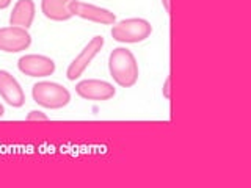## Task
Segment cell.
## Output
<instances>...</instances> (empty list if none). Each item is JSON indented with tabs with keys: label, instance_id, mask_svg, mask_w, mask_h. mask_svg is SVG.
Here are the masks:
<instances>
[{
	"label": "cell",
	"instance_id": "obj_1",
	"mask_svg": "<svg viewBox=\"0 0 251 188\" xmlns=\"http://www.w3.org/2000/svg\"><path fill=\"white\" fill-rule=\"evenodd\" d=\"M108 70L121 88H132L138 82V63L129 49L118 47L108 57Z\"/></svg>",
	"mask_w": 251,
	"mask_h": 188
},
{
	"label": "cell",
	"instance_id": "obj_2",
	"mask_svg": "<svg viewBox=\"0 0 251 188\" xmlns=\"http://www.w3.org/2000/svg\"><path fill=\"white\" fill-rule=\"evenodd\" d=\"M31 96L38 105L50 110L66 107L71 102V93L68 88L53 82H38L31 88Z\"/></svg>",
	"mask_w": 251,
	"mask_h": 188
},
{
	"label": "cell",
	"instance_id": "obj_3",
	"mask_svg": "<svg viewBox=\"0 0 251 188\" xmlns=\"http://www.w3.org/2000/svg\"><path fill=\"white\" fill-rule=\"evenodd\" d=\"M152 33V25L146 19L130 18L124 19L112 27V38L118 43L124 44H137L148 39Z\"/></svg>",
	"mask_w": 251,
	"mask_h": 188
},
{
	"label": "cell",
	"instance_id": "obj_4",
	"mask_svg": "<svg viewBox=\"0 0 251 188\" xmlns=\"http://www.w3.org/2000/svg\"><path fill=\"white\" fill-rule=\"evenodd\" d=\"M102 47H104V38L94 36L91 41L83 47V50L73 60V63L68 66V70H66L68 80L74 82L75 78L80 77L85 72V69L90 66V63L94 60V57L102 50Z\"/></svg>",
	"mask_w": 251,
	"mask_h": 188
},
{
	"label": "cell",
	"instance_id": "obj_5",
	"mask_svg": "<svg viewBox=\"0 0 251 188\" xmlns=\"http://www.w3.org/2000/svg\"><path fill=\"white\" fill-rule=\"evenodd\" d=\"M31 44V36L27 28L22 27H3L0 28V50L8 53H16L27 50Z\"/></svg>",
	"mask_w": 251,
	"mask_h": 188
},
{
	"label": "cell",
	"instance_id": "obj_6",
	"mask_svg": "<svg viewBox=\"0 0 251 188\" xmlns=\"http://www.w3.org/2000/svg\"><path fill=\"white\" fill-rule=\"evenodd\" d=\"M69 11L73 13V16H77V18L102 24V25H113L116 22V16L110 10H105V8H100L91 3L78 2V0H73L69 3Z\"/></svg>",
	"mask_w": 251,
	"mask_h": 188
},
{
	"label": "cell",
	"instance_id": "obj_7",
	"mask_svg": "<svg viewBox=\"0 0 251 188\" xmlns=\"http://www.w3.org/2000/svg\"><path fill=\"white\" fill-rule=\"evenodd\" d=\"M18 68L28 77H49L55 72V63L46 55H24L18 61Z\"/></svg>",
	"mask_w": 251,
	"mask_h": 188
},
{
	"label": "cell",
	"instance_id": "obj_8",
	"mask_svg": "<svg viewBox=\"0 0 251 188\" xmlns=\"http://www.w3.org/2000/svg\"><path fill=\"white\" fill-rule=\"evenodd\" d=\"M75 93L82 99L86 100H108L112 99L116 90L112 83H108L105 80H98V78H88V80L78 82L75 86Z\"/></svg>",
	"mask_w": 251,
	"mask_h": 188
},
{
	"label": "cell",
	"instance_id": "obj_9",
	"mask_svg": "<svg viewBox=\"0 0 251 188\" xmlns=\"http://www.w3.org/2000/svg\"><path fill=\"white\" fill-rule=\"evenodd\" d=\"M0 97L14 108H19L25 104V94H24L19 82L3 69H0Z\"/></svg>",
	"mask_w": 251,
	"mask_h": 188
},
{
	"label": "cell",
	"instance_id": "obj_10",
	"mask_svg": "<svg viewBox=\"0 0 251 188\" xmlns=\"http://www.w3.org/2000/svg\"><path fill=\"white\" fill-rule=\"evenodd\" d=\"M36 6L33 0H18L10 14V25L28 28L35 19Z\"/></svg>",
	"mask_w": 251,
	"mask_h": 188
},
{
	"label": "cell",
	"instance_id": "obj_11",
	"mask_svg": "<svg viewBox=\"0 0 251 188\" xmlns=\"http://www.w3.org/2000/svg\"><path fill=\"white\" fill-rule=\"evenodd\" d=\"M73 0H41V11L47 19L65 22L73 18L69 11V3Z\"/></svg>",
	"mask_w": 251,
	"mask_h": 188
},
{
	"label": "cell",
	"instance_id": "obj_12",
	"mask_svg": "<svg viewBox=\"0 0 251 188\" xmlns=\"http://www.w3.org/2000/svg\"><path fill=\"white\" fill-rule=\"evenodd\" d=\"M27 119L28 121H47L49 118H47V115L43 112H30L27 115Z\"/></svg>",
	"mask_w": 251,
	"mask_h": 188
},
{
	"label": "cell",
	"instance_id": "obj_13",
	"mask_svg": "<svg viewBox=\"0 0 251 188\" xmlns=\"http://www.w3.org/2000/svg\"><path fill=\"white\" fill-rule=\"evenodd\" d=\"M162 91H163V97H165V99H170V97H171V93H170V91H171V77H170V75L167 77V80H165V83H163V90H162Z\"/></svg>",
	"mask_w": 251,
	"mask_h": 188
},
{
	"label": "cell",
	"instance_id": "obj_14",
	"mask_svg": "<svg viewBox=\"0 0 251 188\" xmlns=\"http://www.w3.org/2000/svg\"><path fill=\"white\" fill-rule=\"evenodd\" d=\"M162 5H163L165 11H167V13L171 11V0H162Z\"/></svg>",
	"mask_w": 251,
	"mask_h": 188
},
{
	"label": "cell",
	"instance_id": "obj_15",
	"mask_svg": "<svg viewBox=\"0 0 251 188\" xmlns=\"http://www.w3.org/2000/svg\"><path fill=\"white\" fill-rule=\"evenodd\" d=\"M13 0H0V10H5V8H8L11 5Z\"/></svg>",
	"mask_w": 251,
	"mask_h": 188
},
{
	"label": "cell",
	"instance_id": "obj_16",
	"mask_svg": "<svg viewBox=\"0 0 251 188\" xmlns=\"http://www.w3.org/2000/svg\"><path fill=\"white\" fill-rule=\"evenodd\" d=\"M5 115V108H3V105L2 104H0V118H2Z\"/></svg>",
	"mask_w": 251,
	"mask_h": 188
}]
</instances>
